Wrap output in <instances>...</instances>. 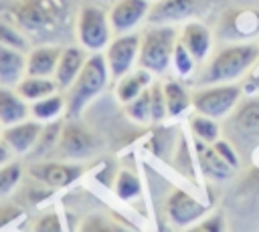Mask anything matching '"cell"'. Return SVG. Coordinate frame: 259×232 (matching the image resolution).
Returning <instances> with one entry per match:
<instances>
[{"label": "cell", "instance_id": "obj_16", "mask_svg": "<svg viewBox=\"0 0 259 232\" xmlns=\"http://www.w3.org/2000/svg\"><path fill=\"white\" fill-rule=\"evenodd\" d=\"M194 149H196V159L200 165V171L210 178V180H229L235 171V167L223 159V155L214 149L212 143H204L200 139L194 141Z\"/></svg>", "mask_w": 259, "mask_h": 232}, {"label": "cell", "instance_id": "obj_8", "mask_svg": "<svg viewBox=\"0 0 259 232\" xmlns=\"http://www.w3.org/2000/svg\"><path fill=\"white\" fill-rule=\"evenodd\" d=\"M85 171L81 161H67V159H36L28 165V176L51 190L69 188L75 184Z\"/></svg>", "mask_w": 259, "mask_h": 232}, {"label": "cell", "instance_id": "obj_23", "mask_svg": "<svg viewBox=\"0 0 259 232\" xmlns=\"http://www.w3.org/2000/svg\"><path fill=\"white\" fill-rule=\"evenodd\" d=\"M67 113V101H65V95L61 91L45 97V99H38L34 103H30V117L40 121V123H51V121H57L61 119L63 115Z\"/></svg>", "mask_w": 259, "mask_h": 232}, {"label": "cell", "instance_id": "obj_19", "mask_svg": "<svg viewBox=\"0 0 259 232\" xmlns=\"http://www.w3.org/2000/svg\"><path fill=\"white\" fill-rule=\"evenodd\" d=\"M30 117V103L24 101L14 87L0 85V123L2 127L20 123Z\"/></svg>", "mask_w": 259, "mask_h": 232}, {"label": "cell", "instance_id": "obj_2", "mask_svg": "<svg viewBox=\"0 0 259 232\" xmlns=\"http://www.w3.org/2000/svg\"><path fill=\"white\" fill-rule=\"evenodd\" d=\"M109 79H111V73L103 52H89L81 73L65 91V101H67L65 115L71 119L81 117L83 111L105 91Z\"/></svg>", "mask_w": 259, "mask_h": 232}, {"label": "cell", "instance_id": "obj_40", "mask_svg": "<svg viewBox=\"0 0 259 232\" xmlns=\"http://www.w3.org/2000/svg\"><path fill=\"white\" fill-rule=\"evenodd\" d=\"M0 133H2V123H0Z\"/></svg>", "mask_w": 259, "mask_h": 232}, {"label": "cell", "instance_id": "obj_22", "mask_svg": "<svg viewBox=\"0 0 259 232\" xmlns=\"http://www.w3.org/2000/svg\"><path fill=\"white\" fill-rule=\"evenodd\" d=\"M14 89L28 103H34L38 99H45V97L61 91L53 77H36V75H24Z\"/></svg>", "mask_w": 259, "mask_h": 232}, {"label": "cell", "instance_id": "obj_26", "mask_svg": "<svg viewBox=\"0 0 259 232\" xmlns=\"http://www.w3.org/2000/svg\"><path fill=\"white\" fill-rule=\"evenodd\" d=\"M113 192L121 202H134L142 196V182L136 171L132 169H119L113 180Z\"/></svg>", "mask_w": 259, "mask_h": 232}, {"label": "cell", "instance_id": "obj_1", "mask_svg": "<svg viewBox=\"0 0 259 232\" xmlns=\"http://www.w3.org/2000/svg\"><path fill=\"white\" fill-rule=\"evenodd\" d=\"M0 18L16 24L30 44H49L75 32L73 0H0Z\"/></svg>", "mask_w": 259, "mask_h": 232}, {"label": "cell", "instance_id": "obj_34", "mask_svg": "<svg viewBox=\"0 0 259 232\" xmlns=\"http://www.w3.org/2000/svg\"><path fill=\"white\" fill-rule=\"evenodd\" d=\"M150 105H152V123H162L168 117V107H166L162 83L150 85Z\"/></svg>", "mask_w": 259, "mask_h": 232}, {"label": "cell", "instance_id": "obj_24", "mask_svg": "<svg viewBox=\"0 0 259 232\" xmlns=\"http://www.w3.org/2000/svg\"><path fill=\"white\" fill-rule=\"evenodd\" d=\"M164 87V97H166V107H168V117H180L184 115L190 107H192V95L188 93V89L176 81V79H168L166 83H162Z\"/></svg>", "mask_w": 259, "mask_h": 232}, {"label": "cell", "instance_id": "obj_30", "mask_svg": "<svg viewBox=\"0 0 259 232\" xmlns=\"http://www.w3.org/2000/svg\"><path fill=\"white\" fill-rule=\"evenodd\" d=\"M0 44L12 46V48H18L24 52H28V48L32 46L30 40L26 38V34L16 24H12L10 20H4V18H0Z\"/></svg>", "mask_w": 259, "mask_h": 232}, {"label": "cell", "instance_id": "obj_5", "mask_svg": "<svg viewBox=\"0 0 259 232\" xmlns=\"http://www.w3.org/2000/svg\"><path fill=\"white\" fill-rule=\"evenodd\" d=\"M75 38L87 52H103L113 38L109 12L97 4L81 6L75 18Z\"/></svg>", "mask_w": 259, "mask_h": 232}, {"label": "cell", "instance_id": "obj_25", "mask_svg": "<svg viewBox=\"0 0 259 232\" xmlns=\"http://www.w3.org/2000/svg\"><path fill=\"white\" fill-rule=\"evenodd\" d=\"M61 129H63V119L51 121V123H42L38 141L34 145V149L30 151V155L34 159H49V155H55L59 139H61Z\"/></svg>", "mask_w": 259, "mask_h": 232}, {"label": "cell", "instance_id": "obj_4", "mask_svg": "<svg viewBox=\"0 0 259 232\" xmlns=\"http://www.w3.org/2000/svg\"><path fill=\"white\" fill-rule=\"evenodd\" d=\"M178 42V30L174 24H150L140 34V59L138 67L152 75H164L172 65V54Z\"/></svg>", "mask_w": 259, "mask_h": 232}, {"label": "cell", "instance_id": "obj_15", "mask_svg": "<svg viewBox=\"0 0 259 232\" xmlns=\"http://www.w3.org/2000/svg\"><path fill=\"white\" fill-rule=\"evenodd\" d=\"M63 44H32L26 52V75L36 77H53L57 71V63L61 56Z\"/></svg>", "mask_w": 259, "mask_h": 232}, {"label": "cell", "instance_id": "obj_29", "mask_svg": "<svg viewBox=\"0 0 259 232\" xmlns=\"http://www.w3.org/2000/svg\"><path fill=\"white\" fill-rule=\"evenodd\" d=\"M123 111L125 115L140 123V125H146V123H152V105H150V89H146L142 95H138L136 99H132L130 103L123 105Z\"/></svg>", "mask_w": 259, "mask_h": 232}, {"label": "cell", "instance_id": "obj_33", "mask_svg": "<svg viewBox=\"0 0 259 232\" xmlns=\"http://www.w3.org/2000/svg\"><path fill=\"white\" fill-rule=\"evenodd\" d=\"M28 232H67V228L57 210H47L32 222Z\"/></svg>", "mask_w": 259, "mask_h": 232}, {"label": "cell", "instance_id": "obj_38", "mask_svg": "<svg viewBox=\"0 0 259 232\" xmlns=\"http://www.w3.org/2000/svg\"><path fill=\"white\" fill-rule=\"evenodd\" d=\"M245 91H247V93H255V91H259V75H253V77L245 83Z\"/></svg>", "mask_w": 259, "mask_h": 232}, {"label": "cell", "instance_id": "obj_10", "mask_svg": "<svg viewBox=\"0 0 259 232\" xmlns=\"http://www.w3.org/2000/svg\"><path fill=\"white\" fill-rule=\"evenodd\" d=\"M164 210H166V216H168L170 224L184 230L190 224H194V222H198L200 218L206 216L208 204H202L198 198H194L192 194H188L182 188H174L170 192V196L166 198Z\"/></svg>", "mask_w": 259, "mask_h": 232}, {"label": "cell", "instance_id": "obj_41", "mask_svg": "<svg viewBox=\"0 0 259 232\" xmlns=\"http://www.w3.org/2000/svg\"><path fill=\"white\" fill-rule=\"evenodd\" d=\"M150 2H156V0H150Z\"/></svg>", "mask_w": 259, "mask_h": 232}, {"label": "cell", "instance_id": "obj_27", "mask_svg": "<svg viewBox=\"0 0 259 232\" xmlns=\"http://www.w3.org/2000/svg\"><path fill=\"white\" fill-rule=\"evenodd\" d=\"M77 232H136V230H132L130 226H125V224H121V222H117L105 214L93 212L81 220Z\"/></svg>", "mask_w": 259, "mask_h": 232}, {"label": "cell", "instance_id": "obj_6", "mask_svg": "<svg viewBox=\"0 0 259 232\" xmlns=\"http://www.w3.org/2000/svg\"><path fill=\"white\" fill-rule=\"evenodd\" d=\"M101 147V139L79 119L67 117L63 121L61 129V139L55 151L57 159H67V161H85L93 157Z\"/></svg>", "mask_w": 259, "mask_h": 232}, {"label": "cell", "instance_id": "obj_35", "mask_svg": "<svg viewBox=\"0 0 259 232\" xmlns=\"http://www.w3.org/2000/svg\"><path fill=\"white\" fill-rule=\"evenodd\" d=\"M182 232H225V218L223 214H206L204 218L190 224Z\"/></svg>", "mask_w": 259, "mask_h": 232}, {"label": "cell", "instance_id": "obj_21", "mask_svg": "<svg viewBox=\"0 0 259 232\" xmlns=\"http://www.w3.org/2000/svg\"><path fill=\"white\" fill-rule=\"evenodd\" d=\"M154 83V75L142 67L130 71L127 75L115 79V99L125 105L132 99H136L138 95H142L146 89H150V85Z\"/></svg>", "mask_w": 259, "mask_h": 232}, {"label": "cell", "instance_id": "obj_11", "mask_svg": "<svg viewBox=\"0 0 259 232\" xmlns=\"http://www.w3.org/2000/svg\"><path fill=\"white\" fill-rule=\"evenodd\" d=\"M208 0H156L152 4L148 22L150 24H176L192 20L202 14Z\"/></svg>", "mask_w": 259, "mask_h": 232}, {"label": "cell", "instance_id": "obj_18", "mask_svg": "<svg viewBox=\"0 0 259 232\" xmlns=\"http://www.w3.org/2000/svg\"><path fill=\"white\" fill-rule=\"evenodd\" d=\"M231 125L245 139L259 137V97L239 101V105L233 109Z\"/></svg>", "mask_w": 259, "mask_h": 232}, {"label": "cell", "instance_id": "obj_20", "mask_svg": "<svg viewBox=\"0 0 259 232\" xmlns=\"http://www.w3.org/2000/svg\"><path fill=\"white\" fill-rule=\"evenodd\" d=\"M26 75V52L0 44V85L16 87Z\"/></svg>", "mask_w": 259, "mask_h": 232}, {"label": "cell", "instance_id": "obj_36", "mask_svg": "<svg viewBox=\"0 0 259 232\" xmlns=\"http://www.w3.org/2000/svg\"><path fill=\"white\" fill-rule=\"evenodd\" d=\"M212 145H214V149H217V151L223 155V159H225V161H229V163H231L235 169L239 167V155H237L235 147H233L229 141H225V139H217Z\"/></svg>", "mask_w": 259, "mask_h": 232}, {"label": "cell", "instance_id": "obj_28", "mask_svg": "<svg viewBox=\"0 0 259 232\" xmlns=\"http://www.w3.org/2000/svg\"><path fill=\"white\" fill-rule=\"evenodd\" d=\"M190 131L194 135V139H200L204 143H214L217 139H221V127L217 123V119L202 115V113H194L188 119Z\"/></svg>", "mask_w": 259, "mask_h": 232}, {"label": "cell", "instance_id": "obj_17", "mask_svg": "<svg viewBox=\"0 0 259 232\" xmlns=\"http://www.w3.org/2000/svg\"><path fill=\"white\" fill-rule=\"evenodd\" d=\"M178 40L190 50V54L196 59V63H202L208 56L210 46H212L210 30L198 20L184 22V26H182V30L178 34Z\"/></svg>", "mask_w": 259, "mask_h": 232}, {"label": "cell", "instance_id": "obj_32", "mask_svg": "<svg viewBox=\"0 0 259 232\" xmlns=\"http://www.w3.org/2000/svg\"><path fill=\"white\" fill-rule=\"evenodd\" d=\"M172 67H174L178 77H190L194 67H196V59L190 54V50L180 40L176 42V48H174V54H172Z\"/></svg>", "mask_w": 259, "mask_h": 232}, {"label": "cell", "instance_id": "obj_31", "mask_svg": "<svg viewBox=\"0 0 259 232\" xmlns=\"http://www.w3.org/2000/svg\"><path fill=\"white\" fill-rule=\"evenodd\" d=\"M22 180V165L20 161L12 159L10 163L0 167V196L10 194Z\"/></svg>", "mask_w": 259, "mask_h": 232}, {"label": "cell", "instance_id": "obj_14", "mask_svg": "<svg viewBox=\"0 0 259 232\" xmlns=\"http://www.w3.org/2000/svg\"><path fill=\"white\" fill-rule=\"evenodd\" d=\"M87 56H89V52L83 46L63 44V50H61V56H59V63H57V71L53 75V79H55V83L59 85L61 91H67L71 87V83L81 73Z\"/></svg>", "mask_w": 259, "mask_h": 232}, {"label": "cell", "instance_id": "obj_9", "mask_svg": "<svg viewBox=\"0 0 259 232\" xmlns=\"http://www.w3.org/2000/svg\"><path fill=\"white\" fill-rule=\"evenodd\" d=\"M105 63L109 67L111 79H119L136 69L140 59V34L127 32V34H115L107 48L103 50Z\"/></svg>", "mask_w": 259, "mask_h": 232}, {"label": "cell", "instance_id": "obj_7", "mask_svg": "<svg viewBox=\"0 0 259 232\" xmlns=\"http://www.w3.org/2000/svg\"><path fill=\"white\" fill-rule=\"evenodd\" d=\"M243 89L231 83L204 85L192 93V107L196 113L208 115L212 119H221L229 115L241 101Z\"/></svg>", "mask_w": 259, "mask_h": 232}, {"label": "cell", "instance_id": "obj_39", "mask_svg": "<svg viewBox=\"0 0 259 232\" xmlns=\"http://www.w3.org/2000/svg\"><path fill=\"white\" fill-rule=\"evenodd\" d=\"M160 232H172V230H168V228H162V230H160Z\"/></svg>", "mask_w": 259, "mask_h": 232}, {"label": "cell", "instance_id": "obj_3", "mask_svg": "<svg viewBox=\"0 0 259 232\" xmlns=\"http://www.w3.org/2000/svg\"><path fill=\"white\" fill-rule=\"evenodd\" d=\"M259 61V44L243 42L231 44L221 48L204 67L198 83L204 85H219V83H233L241 79L253 65Z\"/></svg>", "mask_w": 259, "mask_h": 232}, {"label": "cell", "instance_id": "obj_37", "mask_svg": "<svg viewBox=\"0 0 259 232\" xmlns=\"http://www.w3.org/2000/svg\"><path fill=\"white\" fill-rule=\"evenodd\" d=\"M12 155H14L12 149H10V147L6 145V141L0 137V167L6 165V163H10V161H12Z\"/></svg>", "mask_w": 259, "mask_h": 232}, {"label": "cell", "instance_id": "obj_13", "mask_svg": "<svg viewBox=\"0 0 259 232\" xmlns=\"http://www.w3.org/2000/svg\"><path fill=\"white\" fill-rule=\"evenodd\" d=\"M40 129H42V123L28 117L20 123L2 127L0 137L6 141V145L12 149L14 155H26L34 149V145L38 141V135H40Z\"/></svg>", "mask_w": 259, "mask_h": 232}, {"label": "cell", "instance_id": "obj_12", "mask_svg": "<svg viewBox=\"0 0 259 232\" xmlns=\"http://www.w3.org/2000/svg\"><path fill=\"white\" fill-rule=\"evenodd\" d=\"M152 10L150 0H115L109 8V20L113 34H127L138 28L144 20H148Z\"/></svg>", "mask_w": 259, "mask_h": 232}]
</instances>
